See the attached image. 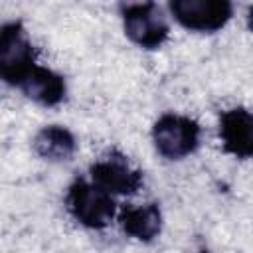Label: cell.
I'll return each mask as SVG.
<instances>
[{"mask_svg": "<svg viewBox=\"0 0 253 253\" xmlns=\"http://www.w3.org/2000/svg\"><path fill=\"white\" fill-rule=\"evenodd\" d=\"M65 208L77 223L89 229L107 227L117 213V204L113 196L87 180H75L67 188Z\"/></svg>", "mask_w": 253, "mask_h": 253, "instance_id": "6da1fadb", "label": "cell"}, {"mask_svg": "<svg viewBox=\"0 0 253 253\" xmlns=\"http://www.w3.org/2000/svg\"><path fill=\"white\" fill-rule=\"evenodd\" d=\"M38 65V51L32 45L22 22H6L0 30V75L18 87L22 79Z\"/></svg>", "mask_w": 253, "mask_h": 253, "instance_id": "7a4b0ae2", "label": "cell"}, {"mask_svg": "<svg viewBox=\"0 0 253 253\" xmlns=\"http://www.w3.org/2000/svg\"><path fill=\"white\" fill-rule=\"evenodd\" d=\"M200 134L202 128L194 119L176 113L162 115L152 126L154 148L168 160H182L196 152L200 146Z\"/></svg>", "mask_w": 253, "mask_h": 253, "instance_id": "3957f363", "label": "cell"}, {"mask_svg": "<svg viewBox=\"0 0 253 253\" xmlns=\"http://www.w3.org/2000/svg\"><path fill=\"white\" fill-rule=\"evenodd\" d=\"M121 18L126 38L142 49H158L170 36L168 22L154 2L121 4Z\"/></svg>", "mask_w": 253, "mask_h": 253, "instance_id": "277c9868", "label": "cell"}, {"mask_svg": "<svg viewBox=\"0 0 253 253\" xmlns=\"http://www.w3.org/2000/svg\"><path fill=\"white\" fill-rule=\"evenodd\" d=\"M168 10L182 28L198 34L217 32L233 16V4L227 0H172Z\"/></svg>", "mask_w": 253, "mask_h": 253, "instance_id": "5b68a950", "label": "cell"}, {"mask_svg": "<svg viewBox=\"0 0 253 253\" xmlns=\"http://www.w3.org/2000/svg\"><path fill=\"white\" fill-rule=\"evenodd\" d=\"M91 182L111 196H132L142 186V172L132 168L123 154L111 152L89 168Z\"/></svg>", "mask_w": 253, "mask_h": 253, "instance_id": "8992f818", "label": "cell"}, {"mask_svg": "<svg viewBox=\"0 0 253 253\" xmlns=\"http://www.w3.org/2000/svg\"><path fill=\"white\" fill-rule=\"evenodd\" d=\"M219 138L227 154L241 160H253V111H225L219 117Z\"/></svg>", "mask_w": 253, "mask_h": 253, "instance_id": "52a82bcc", "label": "cell"}, {"mask_svg": "<svg viewBox=\"0 0 253 253\" xmlns=\"http://www.w3.org/2000/svg\"><path fill=\"white\" fill-rule=\"evenodd\" d=\"M18 89L32 99L34 103L42 105V107H55L65 99L67 87H65V79L55 73L49 67L43 65H36L18 85Z\"/></svg>", "mask_w": 253, "mask_h": 253, "instance_id": "ba28073f", "label": "cell"}, {"mask_svg": "<svg viewBox=\"0 0 253 253\" xmlns=\"http://www.w3.org/2000/svg\"><path fill=\"white\" fill-rule=\"evenodd\" d=\"M119 223L121 229L138 239V241H152L158 237L160 229H162V211L158 208V204H126L121 211H119Z\"/></svg>", "mask_w": 253, "mask_h": 253, "instance_id": "9c48e42d", "label": "cell"}, {"mask_svg": "<svg viewBox=\"0 0 253 253\" xmlns=\"http://www.w3.org/2000/svg\"><path fill=\"white\" fill-rule=\"evenodd\" d=\"M34 152L49 162H65L71 160V156L77 150V140L71 130H67L61 125H49L36 132L32 140Z\"/></svg>", "mask_w": 253, "mask_h": 253, "instance_id": "30bf717a", "label": "cell"}, {"mask_svg": "<svg viewBox=\"0 0 253 253\" xmlns=\"http://www.w3.org/2000/svg\"><path fill=\"white\" fill-rule=\"evenodd\" d=\"M247 24H249V30L253 32V6H249L247 10Z\"/></svg>", "mask_w": 253, "mask_h": 253, "instance_id": "8fae6325", "label": "cell"}]
</instances>
